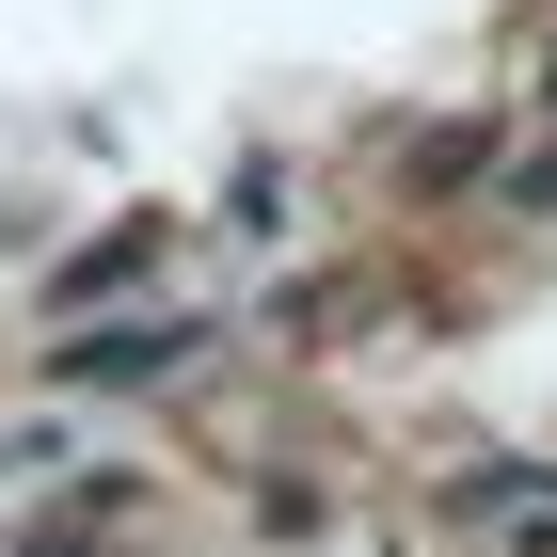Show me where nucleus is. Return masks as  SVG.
<instances>
[{
    "label": "nucleus",
    "instance_id": "1",
    "mask_svg": "<svg viewBox=\"0 0 557 557\" xmlns=\"http://www.w3.org/2000/svg\"><path fill=\"white\" fill-rule=\"evenodd\" d=\"M191 350H208V319H112V335H64V350H48V383L112 398V383H160V367H191Z\"/></svg>",
    "mask_w": 557,
    "mask_h": 557
},
{
    "label": "nucleus",
    "instance_id": "2",
    "mask_svg": "<svg viewBox=\"0 0 557 557\" xmlns=\"http://www.w3.org/2000/svg\"><path fill=\"white\" fill-rule=\"evenodd\" d=\"M144 256H160V223H112L96 256H64V271H48V319H81V302H112V287H128Z\"/></svg>",
    "mask_w": 557,
    "mask_h": 557
},
{
    "label": "nucleus",
    "instance_id": "3",
    "mask_svg": "<svg viewBox=\"0 0 557 557\" xmlns=\"http://www.w3.org/2000/svg\"><path fill=\"white\" fill-rule=\"evenodd\" d=\"M16 557H96V542H81V525H33V542H16Z\"/></svg>",
    "mask_w": 557,
    "mask_h": 557
},
{
    "label": "nucleus",
    "instance_id": "4",
    "mask_svg": "<svg viewBox=\"0 0 557 557\" xmlns=\"http://www.w3.org/2000/svg\"><path fill=\"white\" fill-rule=\"evenodd\" d=\"M525 208H557V144H542V160H525Z\"/></svg>",
    "mask_w": 557,
    "mask_h": 557
}]
</instances>
